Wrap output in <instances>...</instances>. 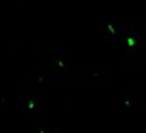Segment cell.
Segmentation results:
<instances>
[{
	"label": "cell",
	"mask_w": 146,
	"mask_h": 133,
	"mask_svg": "<svg viewBox=\"0 0 146 133\" xmlns=\"http://www.w3.org/2000/svg\"><path fill=\"white\" fill-rule=\"evenodd\" d=\"M123 105H124L126 108H133V107H137V105H138V95H137V94L127 95V97L124 99Z\"/></svg>",
	"instance_id": "7a4b0ae2"
},
{
	"label": "cell",
	"mask_w": 146,
	"mask_h": 133,
	"mask_svg": "<svg viewBox=\"0 0 146 133\" xmlns=\"http://www.w3.org/2000/svg\"><path fill=\"white\" fill-rule=\"evenodd\" d=\"M118 44H123L124 58L129 64L143 66L146 64V28L138 22L119 24Z\"/></svg>",
	"instance_id": "6da1fadb"
},
{
	"label": "cell",
	"mask_w": 146,
	"mask_h": 133,
	"mask_svg": "<svg viewBox=\"0 0 146 133\" xmlns=\"http://www.w3.org/2000/svg\"><path fill=\"white\" fill-rule=\"evenodd\" d=\"M41 133H46V132H41Z\"/></svg>",
	"instance_id": "3957f363"
}]
</instances>
